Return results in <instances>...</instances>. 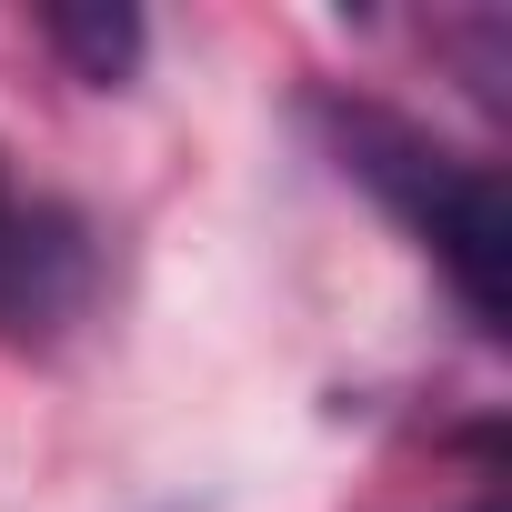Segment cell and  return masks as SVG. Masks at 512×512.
<instances>
[{"label": "cell", "instance_id": "1", "mask_svg": "<svg viewBox=\"0 0 512 512\" xmlns=\"http://www.w3.org/2000/svg\"><path fill=\"white\" fill-rule=\"evenodd\" d=\"M332 141H342V171H362V181H372V191L412 221V241H422L432 262L452 272L462 312H472L482 332H502V262H512V231H502V181H492L482 161L442 151L432 131H412V121L372 111V101L332 111Z\"/></svg>", "mask_w": 512, "mask_h": 512}, {"label": "cell", "instance_id": "2", "mask_svg": "<svg viewBox=\"0 0 512 512\" xmlns=\"http://www.w3.org/2000/svg\"><path fill=\"white\" fill-rule=\"evenodd\" d=\"M41 41H51L81 81H131V61H141V11H121V0H51V11H41Z\"/></svg>", "mask_w": 512, "mask_h": 512}, {"label": "cell", "instance_id": "3", "mask_svg": "<svg viewBox=\"0 0 512 512\" xmlns=\"http://www.w3.org/2000/svg\"><path fill=\"white\" fill-rule=\"evenodd\" d=\"M0 221H11V191H0Z\"/></svg>", "mask_w": 512, "mask_h": 512}, {"label": "cell", "instance_id": "4", "mask_svg": "<svg viewBox=\"0 0 512 512\" xmlns=\"http://www.w3.org/2000/svg\"><path fill=\"white\" fill-rule=\"evenodd\" d=\"M482 512H492V502H482Z\"/></svg>", "mask_w": 512, "mask_h": 512}]
</instances>
